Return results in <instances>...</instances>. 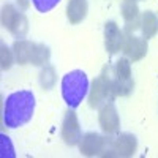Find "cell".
Segmentation results:
<instances>
[{
	"label": "cell",
	"mask_w": 158,
	"mask_h": 158,
	"mask_svg": "<svg viewBox=\"0 0 158 158\" xmlns=\"http://www.w3.org/2000/svg\"><path fill=\"white\" fill-rule=\"evenodd\" d=\"M35 111V95L30 90H19L6 97L3 106V123L10 128H19L32 120Z\"/></svg>",
	"instance_id": "1"
},
{
	"label": "cell",
	"mask_w": 158,
	"mask_h": 158,
	"mask_svg": "<svg viewBox=\"0 0 158 158\" xmlns=\"http://www.w3.org/2000/svg\"><path fill=\"white\" fill-rule=\"evenodd\" d=\"M89 94V79L81 70H73L62 79V97L68 108L74 109L82 103Z\"/></svg>",
	"instance_id": "2"
},
{
	"label": "cell",
	"mask_w": 158,
	"mask_h": 158,
	"mask_svg": "<svg viewBox=\"0 0 158 158\" xmlns=\"http://www.w3.org/2000/svg\"><path fill=\"white\" fill-rule=\"evenodd\" d=\"M115 98L112 87V76L100 74L89 89V104L90 108H101L103 104L111 103Z\"/></svg>",
	"instance_id": "3"
},
{
	"label": "cell",
	"mask_w": 158,
	"mask_h": 158,
	"mask_svg": "<svg viewBox=\"0 0 158 158\" xmlns=\"http://www.w3.org/2000/svg\"><path fill=\"white\" fill-rule=\"evenodd\" d=\"M112 87H114L115 97H127L131 94L135 82H133V77H131V65L128 59L117 60L112 73Z\"/></svg>",
	"instance_id": "4"
},
{
	"label": "cell",
	"mask_w": 158,
	"mask_h": 158,
	"mask_svg": "<svg viewBox=\"0 0 158 158\" xmlns=\"http://www.w3.org/2000/svg\"><path fill=\"white\" fill-rule=\"evenodd\" d=\"M2 25L16 36H22L27 32V19L13 5H5L2 8Z\"/></svg>",
	"instance_id": "5"
},
{
	"label": "cell",
	"mask_w": 158,
	"mask_h": 158,
	"mask_svg": "<svg viewBox=\"0 0 158 158\" xmlns=\"http://www.w3.org/2000/svg\"><path fill=\"white\" fill-rule=\"evenodd\" d=\"M122 51L128 60H133V62L141 60L147 54V40H144V36L131 33V30L127 29V35H123Z\"/></svg>",
	"instance_id": "6"
},
{
	"label": "cell",
	"mask_w": 158,
	"mask_h": 158,
	"mask_svg": "<svg viewBox=\"0 0 158 158\" xmlns=\"http://www.w3.org/2000/svg\"><path fill=\"white\" fill-rule=\"evenodd\" d=\"M62 138H63V141L67 142L68 146H76V144H79V141H81V138H82L81 125H79L77 115H76V112L71 108H70V111L65 114V117H63Z\"/></svg>",
	"instance_id": "7"
},
{
	"label": "cell",
	"mask_w": 158,
	"mask_h": 158,
	"mask_svg": "<svg viewBox=\"0 0 158 158\" xmlns=\"http://www.w3.org/2000/svg\"><path fill=\"white\" fill-rule=\"evenodd\" d=\"M98 122L100 127L103 128L104 133L108 135H115L118 128H120V118H118L117 109L114 106V103H106L100 108V114H98Z\"/></svg>",
	"instance_id": "8"
},
{
	"label": "cell",
	"mask_w": 158,
	"mask_h": 158,
	"mask_svg": "<svg viewBox=\"0 0 158 158\" xmlns=\"http://www.w3.org/2000/svg\"><path fill=\"white\" fill-rule=\"evenodd\" d=\"M108 141L98 133H85L81 141H79V150L85 156H95V155H103L106 150Z\"/></svg>",
	"instance_id": "9"
},
{
	"label": "cell",
	"mask_w": 158,
	"mask_h": 158,
	"mask_svg": "<svg viewBox=\"0 0 158 158\" xmlns=\"http://www.w3.org/2000/svg\"><path fill=\"white\" fill-rule=\"evenodd\" d=\"M138 141L133 135L122 133L111 141V152L117 156H131L136 152Z\"/></svg>",
	"instance_id": "10"
},
{
	"label": "cell",
	"mask_w": 158,
	"mask_h": 158,
	"mask_svg": "<svg viewBox=\"0 0 158 158\" xmlns=\"http://www.w3.org/2000/svg\"><path fill=\"white\" fill-rule=\"evenodd\" d=\"M123 44V33L114 21L104 24V46L109 54H117Z\"/></svg>",
	"instance_id": "11"
},
{
	"label": "cell",
	"mask_w": 158,
	"mask_h": 158,
	"mask_svg": "<svg viewBox=\"0 0 158 158\" xmlns=\"http://www.w3.org/2000/svg\"><path fill=\"white\" fill-rule=\"evenodd\" d=\"M36 43H30L27 40H19L13 46V52H15V59L18 60L19 65H27L32 63L33 57V51H35Z\"/></svg>",
	"instance_id": "12"
},
{
	"label": "cell",
	"mask_w": 158,
	"mask_h": 158,
	"mask_svg": "<svg viewBox=\"0 0 158 158\" xmlns=\"http://www.w3.org/2000/svg\"><path fill=\"white\" fill-rule=\"evenodd\" d=\"M67 16L71 24L82 22L87 16V0H70L67 5Z\"/></svg>",
	"instance_id": "13"
},
{
	"label": "cell",
	"mask_w": 158,
	"mask_h": 158,
	"mask_svg": "<svg viewBox=\"0 0 158 158\" xmlns=\"http://www.w3.org/2000/svg\"><path fill=\"white\" fill-rule=\"evenodd\" d=\"M141 32H142V36L144 38H153L158 32V18L155 13L152 11H146L142 13L141 16Z\"/></svg>",
	"instance_id": "14"
},
{
	"label": "cell",
	"mask_w": 158,
	"mask_h": 158,
	"mask_svg": "<svg viewBox=\"0 0 158 158\" xmlns=\"http://www.w3.org/2000/svg\"><path fill=\"white\" fill-rule=\"evenodd\" d=\"M122 16L128 24H133L139 18V6L136 0H123L122 2Z\"/></svg>",
	"instance_id": "15"
},
{
	"label": "cell",
	"mask_w": 158,
	"mask_h": 158,
	"mask_svg": "<svg viewBox=\"0 0 158 158\" xmlns=\"http://www.w3.org/2000/svg\"><path fill=\"white\" fill-rule=\"evenodd\" d=\"M40 84H41L43 89L49 90L54 87L56 84V70L51 67V65H46V67L41 70V73H40Z\"/></svg>",
	"instance_id": "16"
},
{
	"label": "cell",
	"mask_w": 158,
	"mask_h": 158,
	"mask_svg": "<svg viewBox=\"0 0 158 158\" xmlns=\"http://www.w3.org/2000/svg\"><path fill=\"white\" fill-rule=\"evenodd\" d=\"M49 48L44 44H35V51H33V57H32V63L33 65H44L49 60Z\"/></svg>",
	"instance_id": "17"
},
{
	"label": "cell",
	"mask_w": 158,
	"mask_h": 158,
	"mask_svg": "<svg viewBox=\"0 0 158 158\" xmlns=\"http://www.w3.org/2000/svg\"><path fill=\"white\" fill-rule=\"evenodd\" d=\"M13 54H15V52H11L5 44H2V48H0V67H2L3 71L11 68V65H13Z\"/></svg>",
	"instance_id": "18"
},
{
	"label": "cell",
	"mask_w": 158,
	"mask_h": 158,
	"mask_svg": "<svg viewBox=\"0 0 158 158\" xmlns=\"http://www.w3.org/2000/svg\"><path fill=\"white\" fill-rule=\"evenodd\" d=\"M32 3L40 13H48L54 10L60 3V0H32Z\"/></svg>",
	"instance_id": "19"
},
{
	"label": "cell",
	"mask_w": 158,
	"mask_h": 158,
	"mask_svg": "<svg viewBox=\"0 0 158 158\" xmlns=\"http://www.w3.org/2000/svg\"><path fill=\"white\" fill-rule=\"evenodd\" d=\"M0 149H2V156L3 158H13L15 156V149H13V146H11V141H10V138L8 136H5V135H2V141H0Z\"/></svg>",
	"instance_id": "20"
}]
</instances>
